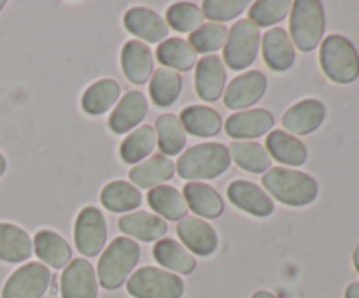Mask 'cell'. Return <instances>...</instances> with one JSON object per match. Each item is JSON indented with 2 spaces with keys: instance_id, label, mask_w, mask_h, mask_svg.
Returning a JSON list of instances; mask_svg holds the SVG:
<instances>
[{
  "instance_id": "cell-41",
  "label": "cell",
  "mask_w": 359,
  "mask_h": 298,
  "mask_svg": "<svg viewBox=\"0 0 359 298\" xmlns=\"http://www.w3.org/2000/svg\"><path fill=\"white\" fill-rule=\"evenodd\" d=\"M346 298H359V283H351L349 286L346 287Z\"/></svg>"
},
{
  "instance_id": "cell-23",
  "label": "cell",
  "mask_w": 359,
  "mask_h": 298,
  "mask_svg": "<svg viewBox=\"0 0 359 298\" xmlns=\"http://www.w3.org/2000/svg\"><path fill=\"white\" fill-rule=\"evenodd\" d=\"M175 170L174 161L168 160L163 154L151 156L147 160L140 161L130 170V181L135 184V188H151L161 184V182L172 179Z\"/></svg>"
},
{
  "instance_id": "cell-20",
  "label": "cell",
  "mask_w": 359,
  "mask_h": 298,
  "mask_svg": "<svg viewBox=\"0 0 359 298\" xmlns=\"http://www.w3.org/2000/svg\"><path fill=\"white\" fill-rule=\"evenodd\" d=\"M153 53L144 42L128 41L121 51V69L126 79L133 84H144L153 72Z\"/></svg>"
},
{
  "instance_id": "cell-17",
  "label": "cell",
  "mask_w": 359,
  "mask_h": 298,
  "mask_svg": "<svg viewBox=\"0 0 359 298\" xmlns=\"http://www.w3.org/2000/svg\"><path fill=\"white\" fill-rule=\"evenodd\" d=\"M125 27L135 37L144 39L146 42H161L168 37V25L163 18L154 11L146 7H133L125 14Z\"/></svg>"
},
{
  "instance_id": "cell-3",
  "label": "cell",
  "mask_w": 359,
  "mask_h": 298,
  "mask_svg": "<svg viewBox=\"0 0 359 298\" xmlns=\"http://www.w3.org/2000/svg\"><path fill=\"white\" fill-rule=\"evenodd\" d=\"M139 258L140 248L135 241L128 237H116L98 259V284L109 291L121 287L132 276Z\"/></svg>"
},
{
  "instance_id": "cell-4",
  "label": "cell",
  "mask_w": 359,
  "mask_h": 298,
  "mask_svg": "<svg viewBox=\"0 0 359 298\" xmlns=\"http://www.w3.org/2000/svg\"><path fill=\"white\" fill-rule=\"evenodd\" d=\"M319 62L325 76L337 84L354 83L359 76V55L344 35H330L323 41Z\"/></svg>"
},
{
  "instance_id": "cell-5",
  "label": "cell",
  "mask_w": 359,
  "mask_h": 298,
  "mask_svg": "<svg viewBox=\"0 0 359 298\" xmlns=\"http://www.w3.org/2000/svg\"><path fill=\"white\" fill-rule=\"evenodd\" d=\"M291 39L300 51H314L326 28L325 9L319 0H297L291 7Z\"/></svg>"
},
{
  "instance_id": "cell-8",
  "label": "cell",
  "mask_w": 359,
  "mask_h": 298,
  "mask_svg": "<svg viewBox=\"0 0 359 298\" xmlns=\"http://www.w3.org/2000/svg\"><path fill=\"white\" fill-rule=\"evenodd\" d=\"M51 284V270L42 263H27L11 273L2 290V298H42Z\"/></svg>"
},
{
  "instance_id": "cell-42",
  "label": "cell",
  "mask_w": 359,
  "mask_h": 298,
  "mask_svg": "<svg viewBox=\"0 0 359 298\" xmlns=\"http://www.w3.org/2000/svg\"><path fill=\"white\" fill-rule=\"evenodd\" d=\"M251 298H277V297L273 293H270V291L259 290V291H256V293H252Z\"/></svg>"
},
{
  "instance_id": "cell-43",
  "label": "cell",
  "mask_w": 359,
  "mask_h": 298,
  "mask_svg": "<svg viewBox=\"0 0 359 298\" xmlns=\"http://www.w3.org/2000/svg\"><path fill=\"white\" fill-rule=\"evenodd\" d=\"M353 263H354V269H356V272L359 273V245L353 252Z\"/></svg>"
},
{
  "instance_id": "cell-18",
  "label": "cell",
  "mask_w": 359,
  "mask_h": 298,
  "mask_svg": "<svg viewBox=\"0 0 359 298\" xmlns=\"http://www.w3.org/2000/svg\"><path fill=\"white\" fill-rule=\"evenodd\" d=\"M147 114V100L140 91H128L109 118V128L114 133H126L144 121Z\"/></svg>"
},
{
  "instance_id": "cell-30",
  "label": "cell",
  "mask_w": 359,
  "mask_h": 298,
  "mask_svg": "<svg viewBox=\"0 0 359 298\" xmlns=\"http://www.w3.org/2000/svg\"><path fill=\"white\" fill-rule=\"evenodd\" d=\"M228 149H230V156L233 158L235 163L244 168V170L252 172V174H263L272 165V158H270L269 151L258 142L235 140Z\"/></svg>"
},
{
  "instance_id": "cell-38",
  "label": "cell",
  "mask_w": 359,
  "mask_h": 298,
  "mask_svg": "<svg viewBox=\"0 0 359 298\" xmlns=\"http://www.w3.org/2000/svg\"><path fill=\"white\" fill-rule=\"evenodd\" d=\"M293 4L290 0H258L249 9V21L256 27H272L290 14Z\"/></svg>"
},
{
  "instance_id": "cell-36",
  "label": "cell",
  "mask_w": 359,
  "mask_h": 298,
  "mask_svg": "<svg viewBox=\"0 0 359 298\" xmlns=\"http://www.w3.org/2000/svg\"><path fill=\"white\" fill-rule=\"evenodd\" d=\"M156 146V132L153 126L142 125L133 130L121 142L119 154L126 163H140L146 156L153 153Z\"/></svg>"
},
{
  "instance_id": "cell-15",
  "label": "cell",
  "mask_w": 359,
  "mask_h": 298,
  "mask_svg": "<svg viewBox=\"0 0 359 298\" xmlns=\"http://www.w3.org/2000/svg\"><path fill=\"white\" fill-rule=\"evenodd\" d=\"M228 198L233 205L242 209L244 212L252 214L258 217H269L273 214V200L269 193L263 191L259 186L249 181H233L228 186Z\"/></svg>"
},
{
  "instance_id": "cell-39",
  "label": "cell",
  "mask_w": 359,
  "mask_h": 298,
  "mask_svg": "<svg viewBox=\"0 0 359 298\" xmlns=\"http://www.w3.org/2000/svg\"><path fill=\"white\" fill-rule=\"evenodd\" d=\"M228 39V28L221 23H205L196 28L189 37V44L195 53H214L224 48Z\"/></svg>"
},
{
  "instance_id": "cell-11",
  "label": "cell",
  "mask_w": 359,
  "mask_h": 298,
  "mask_svg": "<svg viewBox=\"0 0 359 298\" xmlns=\"http://www.w3.org/2000/svg\"><path fill=\"white\" fill-rule=\"evenodd\" d=\"M266 91V77L259 70H251L242 76L235 77L228 84L224 91L223 102L231 111H241V109L252 107L256 102L262 100Z\"/></svg>"
},
{
  "instance_id": "cell-37",
  "label": "cell",
  "mask_w": 359,
  "mask_h": 298,
  "mask_svg": "<svg viewBox=\"0 0 359 298\" xmlns=\"http://www.w3.org/2000/svg\"><path fill=\"white\" fill-rule=\"evenodd\" d=\"M203 13L196 4L191 2H177L168 7L167 11V25L168 28H174L181 34H189L196 28L202 27Z\"/></svg>"
},
{
  "instance_id": "cell-9",
  "label": "cell",
  "mask_w": 359,
  "mask_h": 298,
  "mask_svg": "<svg viewBox=\"0 0 359 298\" xmlns=\"http://www.w3.org/2000/svg\"><path fill=\"white\" fill-rule=\"evenodd\" d=\"M74 241L83 256H97L107 241V223L97 207H84L76 219Z\"/></svg>"
},
{
  "instance_id": "cell-31",
  "label": "cell",
  "mask_w": 359,
  "mask_h": 298,
  "mask_svg": "<svg viewBox=\"0 0 359 298\" xmlns=\"http://www.w3.org/2000/svg\"><path fill=\"white\" fill-rule=\"evenodd\" d=\"M100 202L105 209L112 210V212H128V210L137 209L140 205L142 195L130 182L112 181L102 189Z\"/></svg>"
},
{
  "instance_id": "cell-19",
  "label": "cell",
  "mask_w": 359,
  "mask_h": 298,
  "mask_svg": "<svg viewBox=\"0 0 359 298\" xmlns=\"http://www.w3.org/2000/svg\"><path fill=\"white\" fill-rule=\"evenodd\" d=\"M294 58H297L294 46L283 28H272L263 35V60L273 72L290 70Z\"/></svg>"
},
{
  "instance_id": "cell-12",
  "label": "cell",
  "mask_w": 359,
  "mask_h": 298,
  "mask_svg": "<svg viewBox=\"0 0 359 298\" xmlns=\"http://www.w3.org/2000/svg\"><path fill=\"white\" fill-rule=\"evenodd\" d=\"M326 118V107L316 98L300 100L287 109L283 116V126L290 135H307L318 130Z\"/></svg>"
},
{
  "instance_id": "cell-24",
  "label": "cell",
  "mask_w": 359,
  "mask_h": 298,
  "mask_svg": "<svg viewBox=\"0 0 359 298\" xmlns=\"http://www.w3.org/2000/svg\"><path fill=\"white\" fill-rule=\"evenodd\" d=\"M34 252L32 238L23 228L11 223H0V262L20 263Z\"/></svg>"
},
{
  "instance_id": "cell-14",
  "label": "cell",
  "mask_w": 359,
  "mask_h": 298,
  "mask_svg": "<svg viewBox=\"0 0 359 298\" xmlns=\"http://www.w3.org/2000/svg\"><path fill=\"white\" fill-rule=\"evenodd\" d=\"M226 84V70L216 55H205L196 63L195 88L202 100L216 102L221 98Z\"/></svg>"
},
{
  "instance_id": "cell-6",
  "label": "cell",
  "mask_w": 359,
  "mask_h": 298,
  "mask_svg": "<svg viewBox=\"0 0 359 298\" xmlns=\"http://www.w3.org/2000/svg\"><path fill=\"white\" fill-rule=\"evenodd\" d=\"M126 290L133 298H181L184 294V280L177 273L142 266L128 277Z\"/></svg>"
},
{
  "instance_id": "cell-35",
  "label": "cell",
  "mask_w": 359,
  "mask_h": 298,
  "mask_svg": "<svg viewBox=\"0 0 359 298\" xmlns=\"http://www.w3.org/2000/svg\"><path fill=\"white\" fill-rule=\"evenodd\" d=\"M156 56L165 67L175 70H191L196 63V53L184 39H165L156 49Z\"/></svg>"
},
{
  "instance_id": "cell-25",
  "label": "cell",
  "mask_w": 359,
  "mask_h": 298,
  "mask_svg": "<svg viewBox=\"0 0 359 298\" xmlns=\"http://www.w3.org/2000/svg\"><path fill=\"white\" fill-rule=\"evenodd\" d=\"M35 255L53 269H65L72 258V249L65 238L51 230H41L34 238Z\"/></svg>"
},
{
  "instance_id": "cell-22",
  "label": "cell",
  "mask_w": 359,
  "mask_h": 298,
  "mask_svg": "<svg viewBox=\"0 0 359 298\" xmlns=\"http://www.w3.org/2000/svg\"><path fill=\"white\" fill-rule=\"evenodd\" d=\"M266 151L270 158H276L279 163L300 167L307 161V147L298 137L290 135L283 130H273L266 135Z\"/></svg>"
},
{
  "instance_id": "cell-2",
  "label": "cell",
  "mask_w": 359,
  "mask_h": 298,
  "mask_svg": "<svg viewBox=\"0 0 359 298\" xmlns=\"http://www.w3.org/2000/svg\"><path fill=\"white\" fill-rule=\"evenodd\" d=\"M230 149L224 144L207 142L186 149L179 156V177L196 182L202 179H216L230 168Z\"/></svg>"
},
{
  "instance_id": "cell-27",
  "label": "cell",
  "mask_w": 359,
  "mask_h": 298,
  "mask_svg": "<svg viewBox=\"0 0 359 298\" xmlns=\"http://www.w3.org/2000/svg\"><path fill=\"white\" fill-rule=\"evenodd\" d=\"M153 256L160 265L175 273H191L196 266L191 252L174 238H160L153 248Z\"/></svg>"
},
{
  "instance_id": "cell-34",
  "label": "cell",
  "mask_w": 359,
  "mask_h": 298,
  "mask_svg": "<svg viewBox=\"0 0 359 298\" xmlns=\"http://www.w3.org/2000/svg\"><path fill=\"white\" fill-rule=\"evenodd\" d=\"M182 90V77L175 70L158 69L151 77L149 93L151 100L158 107H170L177 102Z\"/></svg>"
},
{
  "instance_id": "cell-33",
  "label": "cell",
  "mask_w": 359,
  "mask_h": 298,
  "mask_svg": "<svg viewBox=\"0 0 359 298\" xmlns=\"http://www.w3.org/2000/svg\"><path fill=\"white\" fill-rule=\"evenodd\" d=\"M156 142L163 156H175L186 146V130L174 114H161L156 119Z\"/></svg>"
},
{
  "instance_id": "cell-29",
  "label": "cell",
  "mask_w": 359,
  "mask_h": 298,
  "mask_svg": "<svg viewBox=\"0 0 359 298\" xmlns=\"http://www.w3.org/2000/svg\"><path fill=\"white\" fill-rule=\"evenodd\" d=\"M151 209L156 210L161 217L170 221L184 219L188 212V203H186L184 195L177 191L172 186H156L147 195Z\"/></svg>"
},
{
  "instance_id": "cell-32",
  "label": "cell",
  "mask_w": 359,
  "mask_h": 298,
  "mask_svg": "<svg viewBox=\"0 0 359 298\" xmlns=\"http://www.w3.org/2000/svg\"><path fill=\"white\" fill-rule=\"evenodd\" d=\"M119 84L114 79H100L86 88L83 95V109L90 116H100L107 112L118 102Z\"/></svg>"
},
{
  "instance_id": "cell-44",
  "label": "cell",
  "mask_w": 359,
  "mask_h": 298,
  "mask_svg": "<svg viewBox=\"0 0 359 298\" xmlns=\"http://www.w3.org/2000/svg\"><path fill=\"white\" fill-rule=\"evenodd\" d=\"M6 168H7V161H6V158H4V154H0V177L4 175Z\"/></svg>"
},
{
  "instance_id": "cell-16",
  "label": "cell",
  "mask_w": 359,
  "mask_h": 298,
  "mask_svg": "<svg viewBox=\"0 0 359 298\" xmlns=\"http://www.w3.org/2000/svg\"><path fill=\"white\" fill-rule=\"evenodd\" d=\"M177 233L186 249L198 256H210L219 244L216 230L198 217L191 216L179 221Z\"/></svg>"
},
{
  "instance_id": "cell-1",
  "label": "cell",
  "mask_w": 359,
  "mask_h": 298,
  "mask_svg": "<svg viewBox=\"0 0 359 298\" xmlns=\"http://www.w3.org/2000/svg\"><path fill=\"white\" fill-rule=\"evenodd\" d=\"M266 191L290 207H305L318 198L319 186L314 177L304 172L291 170L286 167L270 168L262 177Z\"/></svg>"
},
{
  "instance_id": "cell-10",
  "label": "cell",
  "mask_w": 359,
  "mask_h": 298,
  "mask_svg": "<svg viewBox=\"0 0 359 298\" xmlns=\"http://www.w3.org/2000/svg\"><path fill=\"white\" fill-rule=\"evenodd\" d=\"M62 298H97L98 277L88 259H72L62 273Z\"/></svg>"
},
{
  "instance_id": "cell-13",
  "label": "cell",
  "mask_w": 359,
  "mask_h": 298,
  "mask_svg": "<svg viewBox=\"0 0 359 298\" xmlns=\"http://www.w3.org/2000/svg\"><path fill=\"white\" fill-rule=\"evenodd\" d=\"M276 119L266 109H249L231 114L224 123L228 137L231 139H256L263 137L273 126Z\"/></svg>"
},
{
  "instance_id": "cell-28",
  "label": "cell",
  "mask_w": 359,
  "mask_h": 298,
  "mask_svg": "<svg viewBox=\"0 0 359 298\" xmlns=\"http://www.w3.org/2000/svg\"><path fill=\"white\" fill-rule=\"evenodd\" d=\"M181 123L188 133L195 137H214L223 128V119L214 109L203 105L186 107L181 114Z\"/></svg>"
},
{
  "instance_id": "cell-21",
  "label": "cell",
  "mask_w": 359,
  "mask_h": 298,
  "mask_svg": "<svg viewBox=\"0 0 359 298\" xmlns=\"http://www.w3.org/2000/svg\"><path fill=\"white\" fill-rule=\"evenodd\" d=\"M118 226L123 233L139 238L142 242L160 241L168 230L165 219H161L160 216H154V214L144 212V210L121 216V219L118 221Z\"/></svg>"
},
{
  "instance_id": "cell-26",
  "label": "cell",
  "mask_w": 359,
  "mask_h": 298,
  "mask_svg": "<svg viewBox=\"0 0 359 298\" xmlns=\"http://www.w3.org/2000/svg\"><path fill=\"white\" fill-rule=\"evenodd\" d=\"M184 200L188 209H191L196 216L209 219L219 217L224 210V202L219 193L203 182H188L184 186Z\"/></svg>"
},
{
  "instance_id": "cell-45",
  "label": "cell",
  "mask_w": 359,
  "mask_h": 298,
  "mask_svg": "<svg viewBox=\"0 0 359 298\" xmlns=\"http://www.w3.org/2000/svg\"><path fill=\"white\" fill-rule=\"evenodd\" d=\"M4 6H6V2H4V0H0V11L4 9Z\"/></svg>"
},
{
  "instance_id": "cell-7",
  "label": "cell",
  "mask_w": 359,
  "mask_h": 298,
  "mask_svg": "<svg viewBox=\"0 0 359 298\" xmlns=\"http://www.w3.org/2000/svg\"><path fill=\"white\" fill-rule=\"evenodd\" d=\"M259 28L252 21L241 20L228 32L224 62L231 70H244L256 60L259 51Z\"/></svg>"
},
{
  "instance_id": "cell-40",
  "label": "cell",
  "mask_w": 359,
  "mask_h": 298,
  "mask_svg": "<svg viewBox=\"0 0 359 298\" xmlns=\"http://www.w3.org/2000/svg\"><path fill=\"white\" fill-rule=\"evenodd\" d=\"M249 7L248 0H205L202 4V13L209 20L223 25L224 21L235 20Z\"/></svg>"
}]
</instances>
